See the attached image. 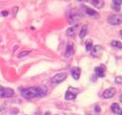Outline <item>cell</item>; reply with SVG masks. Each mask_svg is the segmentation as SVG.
<instances>
[{
  "instance_id": "5b68a950",
  "label": "cell",
  "mask_w": 122,
  "mask_h": 115,
  "mask_svg": "<svg viewBox=\"0 0 122 115\" xmlns=\"http://www.w3.org/2000/svg\"><path fill=\"white\" fill-rule=\"evenodd\" d=\"M14 96V90L9 87L0 86V98H11Z\"/></svg>"
},
{
  "instance_id": "4316f807",
  "label": "cell",
  "mask_w": 122,
  "mask_h": 115,
  "mask_svg": "<svg viewBox=\"0 0 122 115\" xmlns=\"http://www.w3.org/2000/svg\"><path fill=\"white\" fill-rule=\"evenodd\" d=\"M120 115H122V110H121V112H120Z\"/></svg>"
},
{
  "instance_id": "ba28073f",
  "label": "cell",
  "mask_w": 122,
  "mask_h": 115,
  "mask_svg": "<svg viewBox=\"0 0 122 115\" xmlns=\"http://www.w3.org/2000/svg\"><path fill=\"white\" fill-rule=\"evenodd\" d=\"M74 54V45L72 42H68L65 50V57L66 58H71Z\"/></svg>"
},
{
  "instance_id": "83f0119b",
  "label": "cell",
  "mask_w": 122,
  "mask_h": 115,
  "mask_svg": "<svg viewBox=\"0 0 122 115\" xmlns=\"http://www.w3.org/2000/svg\"><path fill=\"white\" fill-rule=\"evenodd\" d=\"M0 111H1V107H0Z\"/></svg>"
},
{
  "instance_id": "7a4b0ae2",
  "label": "cell",
  "mask_w": 122,
  "mask_h": 115,
  "mask_svg": "<svg viewBox=\"0 0 122 115\" xmlns=\"http://www.w3.org/2000/svg\"><path fill=\"white\" fill-rule=\"evenodd\" d=\"M82 17H83L82 13L77 10H71L68 15V19H69L70 24H76V25L82 19Z\"/></svg>"
},
{
  "instance_id": "3957f363",
  "label": "cell",
  "mask_w": 122,
  "mask_h": 115,
  "mask_svg": "<svg viewBox=\"0 0 122 115\" xmlns=\"http://www.w3.org/2000/svg\"><path fill=\"white\" fill-rule=\"evenodd\" d=\"M78 94V89L74 87H69L65 93V99L68 101H73Z\"/></svg>"
},
{
  "instance_id": "9a60e30c",
  "label": "cell",
  "mask_w": 122,
  "mask_h": 115,
  "mask_svg": "<svg viewBox=\"0 0 122 115\" xmlns=\"http://www.w3.org/2000/svg\"><path fill=\"white\" fill-rule=\"evenodd\" d=\"M76 30H77V25H74V26H72V27L67 29L66 34H67V35H69V36H73V35L75 34V33H76Z\"/></svg>"
},
{
  "instance_id": "e0dca14e",
  "label": "cell",
  "mask_w": 122,
  "mask_h": 115,
  "mask_svg": "<svg viewBox=\"0 0 122 115\" xmlns=\"http://www.w3.org/2000/svg\"><path fill=\"white\" fill-rule=\"evenodd\" d=\"M111 45L114 48H118V49H122V43L120 41H117V40H112L111 42Z\"/></svg>"
},
{
  "instance_id": "277c9868",
  "label": "cell",
  "mask_w": 122,
  "mask_h": 115,
  "mask_svg": "<svg viewBox=\"0 0 122 115\" xmlns=\"http://www.w3.org/2000/svg\"><path fill=\"white\" fill-rule=\"evenodd\" d=\"M67 76L68 74L65 73V72H62V73H58L56 75H54L51 79V82L52 84H58L62 81H64L66 79H67Z\"/></svg>"
},
{
  "instance_id": "5bb4252c",
  "label": "cell",
  "mask_w": 122,
  "mask_h": 115,
  "mask_svg": "<svg viewBox=\"0 0 122 115\" xmlns=\"http://www.w3.org/2000/svg\"><path fill=\"white\" fill-rule=\"evenodd\" d=\"M122 4V0H112V9L116 12H119L120 11V5Z\"/></svg>"
},
{
  "instance_id": "52a82bcc",
  "label": "cell",
  "mask_w": 122,
  "mask_h": 115,
  "mask_svg": "<svg viewBox=\"0 0 122 115\" xmlns=\"http://www.w3.org/2000/svg\"><path fill=\"white\" fill-rule=\"evenodd\" d=\"M81 9L83 10V12H84L87 15H89V16H91V17H98V15H99V13H98L95 10H93V9L88 7V6L82 5V6H81Z\"/></svg>"
},
{
  "instance_id": "cb8c5ba5",
  "label": "cell",
  "mask_w": 122,
  "mask_h": 115,
  "mask_svg": "<svg viewBox=\"0 0 122 115\" xmlns=\"http://www.w3.org/2000/svg\"><path fill=\"white\" fill-rule=\"evenodd\" d=\"M119 101L122 103V94H121V95H120V97H119Z\"/></svg>"
},
{
  "instance_id": "603a6c76",
  "label": "cell",
  "mask_w": 122,
  "mask_h": 115,
  "mask_svg": "<svg viewBox=\"0 0 122 115\" xmlns=\"http://www.w3.org/2000/svg\"><path fill=\"white\" fill-rule=\"evenodd\" d=\"M95 111H96V112H98V111H100V108H99V106H97V105L95 106Z\"/></svg>"
},
{
  "instance_id": "d4e9b609",
  "label": "cell",
  "mask_w": 122,
  "mask_h": 115,
  "mask_svg": "<svg viewBox=\"0 0 122 115\" xmlns=\"http://www.w3.org/2000/svg\"><path fill=\"white\" fill-rule=\"evenodd\" d=\"M77 1H79V2H87L89 0H77Z\"/></svg>"
},
{
  "instance_id": "6da1fadb",
  "label": "cell",
  "mask_w": 122,
  "mask_h": 115,
  "mask_svg": "<svg viewBox=\"0 0 122 115\" xmlns=\"http://www.w3.org/2000/svg\"><path fill=\"white\" fill-rule=\"evenodd\" d=\"M21 94L25 99L30 100V99H34V98L43 97L44 95H46V90L43 89L42 87L32 86V87H28V88L23 89Z\"/></svg>"
},
{
  "instance_id": "44dd1931",
  "label": "cell",
  "mask_w": 122,
  "mask_h": 115,
  "mask_svg": "<svg viewBox=\"0 0 122 115\" xmlns=\"http://www.w3.org/2000/svg\"><path fill=\"white\" fill-rule=\"evenodd\" d=\"M114 82L117 83V84L122 83V76H117V77L114 79Z\"/></svg>"
},
{
  "instance_id": "8fae6325",
  "label": "cell",
  "mask_w": 122,
  "mask_h": 115,
  "mask_svg": "<svg viewBox=\"0 0 122 115\" xmlns=\"http://www.w3.org/2000/svg\"><path fill=\"white\" fill-rule=\"evenodd\" d=\"M71 76L74 80H78L80 78V75H81V69L79 67H74L71 69Z\"/></svg>"
},
{
  "instance_id": "ffe728a7",
  "label": "cell",
  "mask_w": 122,
  "mask_h": 115,
  "mask_svg": "<svg viewBox=\"0 0 122 115\" xmlns=\"http://www.w3.org/2000/svg\"><path fill=\"white\" fill-rule=\"evenodd\" d=\"M30 53V51H28V50H27V51H22V52H21V53L18 55V58H22V57L28 56Z\"/></svg>"
},
{
  "instance_id": "8992f818",
  "label": "cell",
  "mask_w": 122,
  "mask_h": 115,
  "mask_svg": "<svg viewBox=\"0 0 122 115\" xmlns=\"http://www.w3.org/2000/svg\"><path fill=\"white\" fill-rule=\"evenodd\" d=\"M108 22L111 25H113V26L120 25L122 23V15H120V14H111L108 17Z\"/></svg>"
},
{
  "instance_id": "484cf974",
  "label": "cell",
  "mask_w": 122,
  "mask_h": 115,
  "mask_svg": "<svg viewBox=\"0 0 122 115\" xmlns=\"http://www.w3.org/2000/svg\"><path fill=\"white\" fill-rule=\"evenodd\" d=\"M120 35H121V37H122V30L120 31Z\"/></svg>"
},
{
  "instance_id": "30bf717a",
  "label": "cell",
  "mask_w": 122,
  "mask_h": 115,
  "mask_svg": "<svg viewBox=\"0 0 122 115\" xmlns=\"http://www.w3.org/2000/svg\"><path fill=\"white\" fill-rule=\"evenodd\" d=\"M94 72H95V74H96L97 77H99V78H104V77H105V73H106L105 66H104V65L96 66V67L94 68Z\"/></svg>"
},
{
  "instance_id": "7402d4cb",
  "label": "cell",
  "mask_w": 122,
  "mask_h": 115,
  "mask_svg": "<svg viewBox=\"0 0 122 115\" xmlns=\"http://www.w3.org/2000/svg\"><path fill=\"white\" fill-rule=\"evenodd\" d=\"M3 16H7L8 15V12H6V11H4V12H2V13H1Z\"/></svg>"
},
{
  "instance_id": "ac0fdd59",
  "label": "cell",
  "mask_w": 122,
  "mask_h": 115,
  "mask_svg": "<svg viewBox=\"0 0 122 115\" xmlns=\"http://www.w3.org/2000/svg\"><path fill=\"white\" fill-rule=\"evenodd\" d=\"M92 47H93L92 41L91 39L87 40V41H86V44H85V48H86V50H87V51H92Z\"/></svg>"
},
{
  "instance_id": "4fadbf2b",
  "label": "cell",
  "mask_w": 122,
  "mask_h": 115,
  "mask_svg": "<svg viewBox=\"0 0 122 115\" xmlns=\"http://www.w3.org/2000/svg\"><path fill=\"white\" fill-rule=\"evenodd\" d=\"M90 2L93 7L97 8V9H101L104 6V1L103 0H90Z\"/></svg>"
},
{
  "instance_id": "d6986e66",
  "label": "cell",
  "mask_w": 122,
  "mask_h": 115,
  "mask_svg": "<svg viewBox=\"0 0 122 115\" xmlns=\"http://www.w3.org/2000/svg\"><path fill=\"white\" fill-rule=\"evenodd\" d=\"M99 52H100V46L99 45H95L92 47V53L93 56H98L99 55Z\"/></svg>"
},
{
  "instance_id": "7c38bea8",
  "label": "cell",
  "mask_w": 122,
  "mask_h": 115,
  "mask_svg": "<svg viewBox=\"0 0 122 115\" xmlns=\"http://www.w3.org/2000/svg\"><path fill=\"white\" fill-rule=\"evenodd\" d=\"M111 109H112V111L113 113H115V114H120V112H121V110H122V108L119 106V104H118L117 103L112 104Z\"/></svg>"
},
{
  "instance_id": "9c48e42d",
  "label": "cell",
  "mask_w": 122,
  "mask_h": 115,
  "mask_svg": "<svg viewBox=\"0 0 122 115\" xmlns=\"http://www.w3.org/2000/svg\"><path fill=\"white\" fill-rule=\"evenodd\" d=\"M114 94H115V88H114V87H110V88H107V89L103 92L102 96H103V98H105V99H110V98L113 97Z\"/></svg>"
},
{
  "instance_id": "2e32d148",
  "label": "cell",
  "mask_w": 122,
  "mask_h": 115,
  "mask_svg": "<svg viewBox=\"0 0 122 115\" xmlns=\"http://www.w3.org/2000/svg\"><path fill=\"white\" fill-rule=\"evenodd\" d=\"M87 33H88V27H87L86 25L82 26L81 31H80V33H79V37H80V38H84V37L86 36Z\"/></svg>"
}]
</instances>
